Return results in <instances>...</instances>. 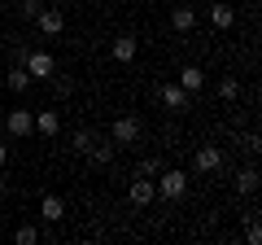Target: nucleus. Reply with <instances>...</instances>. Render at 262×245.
Instances as JSON below:
<instances>
[{
	"label": "nucleus",
	"instance_id": "f257e3e1",
	"mask_svg": "<svg viewBox=\"0 0 262 245\" xmlns=\"http://www.w3.org/2000/svg\"><path fill=\"white\" fill-rule=\"evenodd\" d=\"M188 193V171H179V167H170V171H158V197H166V201H179Z\"/></svg>",
	"mask_w": 262,
	"mask_h": 245
},
{
	"label": "nucleus",
	"instance_id": "f03ea898",
	"mask_svg": "<svg viewBox=\"0 0 262 245\" xmlns=\"http://www.w3.org/2000/svg\"><path fill=\"white\" fill-rule=\"evenodd\" d=\"M35 27H39V35H44V39H53V35H61V31H66V13L44 5V9L35 13Z\"/></svg>",
	"mask_w": 262,
	"mask_h": 245
},
{
	"label": "nucleus",
	"instance_id": "7ed1b4c3",
	"mask_svg": "<svg viewBox=\"0 0 262 245\" xmlns=\"http://www.w3.org/2000/svg\"><path fill=\"white\" fill-rule=\"evenodd\" d=\"M127 197H131V206H149L153 197H158V184H153L149 175H131V189H127Z\"/></svg>",
	"mask_w": 262,
	"mask_h": 245
},
{
	"label": "nucleus",
	"instance_id": "20e7f679",
	"mask_svg": "<svg viewBox=\"0 0 262 245\" xmlns=\"http://www.w3.org/2000/svg\"><path fill=\"white\" fill-rule=\"evenodd\" d=\"M110 140H114V145H136V140H140V122L131 118V114L114 118V127H110Z\"/></svg>",
	"mask_w": 262,
	"mask_h": 245
},
{
	"label": "nucleus",
	"instance_id": "39448f33",
	"mask_svg": "<svg viewBox=\"0 0 262 245\" xmlns=\"http://www.w3.org/2000/svg\"><path fill=\"white\" fill-rule=\"evenodd\" d=\"M5 127H9L13 140H22V136L35 132V114H31V110H9V114H5Z\"/></svg>",
	"mask_w": 262,
	"mask_h": 245
},
{
	"label": "nucleus",
	"instance_id": "423d86ee",
	"mask_svg": "<svg viewBox=\"0 0 262 245\" xmlns=\"http://www.w3.org/2000/svg\"><path fill=\"white\" fill-rule=\"evenodd\" d=\"M22 66H27L31 79H53L57 62H53V53H27V57H22Z\"/></svg>",
	"mask_w": 262,
	"mask_h": 245
},
{
	"label": "nucleus",
	"instance_id": "0eeeda50",
	"mask_svg": "<svg viewBox=\"0 0 262 245\" xmlns=\"http://www.w3.org/2000/svg\"><path fill=\"white\" fill-rule=\"evenodd\" d=\"M192 167L201 171V175L219 171V167H223V149H219V145H201V149H196V158H192Z\"/></svg>",
	"mask_w": 262,
	"mask_h": 245
},
{
	"label": "nucleus",
	"instance_id": "6e6552de",
	"mask_svg": "<svg viewBox=\"0 0 262 245\" xmlns=\"http://www.w3.org/2000/svg\"><path fill=\"white\" fill-rule=\"evenodd\" d=\"M188 96H192V92H184L179 84H162V105H166V110L184 114V110H188Z\"/></svg>",
	"mask_w": 262,
	"mask_h": 245
},
{
	"label": "nucleus",
	"instance_id": "1a4fd4ad",
	"mask_svg": "<svg viewBox=\"0 0 262 245\" xmlns=\"http://www.w3.org/2000/svg\"><path fill=\"white\" fill-rule=\"evenodd\" d=\"M39 219H48V223H61V219H66V201L57 197V193H44V201H39Z\"/></svg>",
	"mask_w": 262,
	"mask_h": 245
},
{
	"label": "nucleus",
	"instance_id": "9d476101",
	"mask_svg": "<svg viewBox=\"0 0 262 245\" xmlns=\"http://www.w3.org/2000/svg\"><path fill=\"white\" fill-rule=\"evenodd\" d=\"M110 53H114V62H131V57L140 53V39H136V35H118L110 44Z\"/></svg>",
	"mask_w": 262,
	"mask_h": 245
},
{
	"label": "nucleus",
	"instance_id": "9b49d317",
	"mask_svg": "<svg viewBox=\"0 0 262 245\" xmlns=\"http://www.w3.org/2000/svg\"><path fill=\"white\" fill-rule=\"evenodd\" d=\"M236 193H245V197H249V193H258V167H241L236 171Z\"/></svg>",
	"mask_w": 262,
	"mask_h": 245
},
{
	"label": "nucleus",
	"instance_id": "f8f14e48",
	"mask_svg": "<svg viewBox=\"0 0 262 245\" xmlns=\"http://www.w3.org/2000/svg\"><path fill=\"white\" fill-rule=\"evenodd\" d=\"M35 132H39V136H57V132H61L57 110H39V114H35Z\"/></svg>",
	"mask_w": 262,
	"mask_h": 245
},
{
	"label": "nucleus",
	"instance_id": "ddd939ff",
	"mask_svg": "<svg viewBox=\"0 0 262 245\" xmlns=\"http://www.w3.org/2000/svg\"><path fill=\"white\" fill-rule=\"evenodd\" d=\"M201 84H206L201 66H184L179 70V88H184V92H201Z\"/></svg>",
	"mask_w": 262,
	"mask_h": 245
},
{
	"label": "nucleus",
	"instance_id": "4468645a",
	"mask_svg": "<svg viewBox=\"0 0 262 245\" xmlns=\"http://www.w3.org/2000/svg\"><path fill=\"white\" fill-rule=\"evenodd\" d=\"M210 22H214L219 31H227V27H232V22H236V9H232V5H223V0H219V5H210Z\"/></svg>",
	"mask_w": 262,
	"mask_h": 245
},
{
	"label": "nucleus",
	"instance_id": "2eb2a0df",
	"mask_svg": "<svg viewBox=\"0 0 262 245\" xmlns=\"http://www.w3.org/2000/svg\"><path fill=\"white\" fill-rule=\"evenodd\" d=\"M170 27H175L179 35H184V31H192V27H196V9H188V5H179V9L170 13Z\"/></svg>",
	"mask_w": 262,
	"mask_h": 245
},
{
	"label": "nucleus",
	"instance_id": "dca6fc26",
	"mask_svg": "<svg viewBox=\"0 0 262 245\" xmlns=\"http://www.w3.org/2000/svg\"><path fill=\"white\" fill-rule=\"evenodd\" d=\"M114 149H118V145H101V140H92V149H88V158H92L96 167H110V162H114Z\"/></svg>",
	"mask_w": 262,
	"mask_h": 245
},
{
	"label": "nucleus",
	"instance_id": "f3484780",
	"mask_svg": "<svg viewBox=\"0 0 262 245\" xmlns=\"http://www.w3.org/2000/svg\"><path fill=\"white\" fill-rule=\"evenodd\" d=\"M5 84H9V88H13V92H27V88H31V84H35V79H31V75H27V66H13V70H9V79H5Z\"/></svg>",
	"mask_w": 262,
	"mask_h": 245
},
{
	"label": "nucleus",
	"instance_id": "a211bd4d",
	"mask_svg": "<svg viewBox=\"0 0 262 245\" xmlns=\"http://www.w3.org/2000/svg\"><path fill=\"white\" fill-rule=\"evenodd\" d=\"M48 84H53L57 96H70V92H75V79H70V75H57V70H53V79H48Z\"/></svg>",
	"mask_w": 262,
	"mask_h": 245
},
{
	"label": "nucleus",
	"instance_id": "6ab92c4d",
	"mask_svg": "<svg viewBox=\"0 0 262 245\" xmlns=\"http://www.w3.org/2000/svg\"><path fill=\"white\" fill-rule=\"evenodd\" d=\"M245 241H249V245L262 241V223H258V215H245Z\"/></svg>",
	"mask_w": 262,
	"mask_h": 245
},
{
	"label": "nucleus",
	"instance_id": "aec40b11",
	"mask_svg": "<svg viewBox=\"0 0 262 245\" xmlns=\"http://www.w3.org/2000/svg\"><path fill=\"white\" fill-rule=\"evenodd\" d=\"M92 140H96V136L88 132V127H79V132H75V153H83V158H88V149H92Z\"/></svg>",
	"mask_w": 262,
	"mask_h": 245
},
{
	"label": "nucleus",
	"instance_id": "412c9836",
	"mask_svg": "<svg viewBox=\"0 0 262 245\" xmlns=\"http://www.w3.org/2000/svg\"><path fill=\"white\" fill-rule=\"evenodd\" d=\"M13 241H18V245H35V241H39V228H31V223H22L18 232H13Z\"/></svg>",
	"mask_w": 262,
	"mask_h": 245
},
{
	"label": "nucleus",
	"instance_id": "4be33fe9",
	"mask_svg": "<svg viewBox=\"0 0 262 245\" xmlns=\"http://www.w3.org/2000/svg\"><path fill=\"white\" fill-rule=\"evenodd\" d=\"M219 96H223V101H236V96H241V84H236V79H223V84H219Z\"/></svg>",
	"mask_w": 262,
	"mask_h": 245
},
{
	"label": "nucleus",
	"instance_id": "5701e85b",
	"mask_svg": "<svg viewBox=\"0 0 262 245\" xmlns=\"http://www.w3.org/2000/svg\"><path fill=\"white\" fill-rule=\"evenodd\" d=\"M158 171H162L158 158H140V171H136V175H158Z\"/></svg>",
	"mask_w": 262,
	"mask_h": 245
},
{
	"label": "nucleus",
	"instance_id": "b1692460",
	"mask_svg": "<svg viewBox=\"0 0 262 245\" xmlns=\"http://www.w3.org/2000/svg\"><path fill=\"white\" fill-rule=\"evenodd\" d=\"M39 9H44V0H27V5H22V18L35 22V13H39Z\"/></svg>",
	"mask_w": 262,
	"mask_h": 245
},
{
	"label": "nucleus",
	"instance_id": "393cba45",
	"mask_svg": "<svg viewBox=\"0 0 262 245\" xmlns=\"http://www.w3.org/2000/svg\"><path fill=\"white\" fill-rule=\"evenodd\" d=\"M241 145H245V153H249V158H258V149H262V140H258V136H245Z\"/></svg>",
	"mask_w": 262,
	"mask_h": 245
},
{
	"label": "nucleus",
	"instance_id": "a878e982",
	"mask_svg": "<svg viewBox=\"0 0 262 245\" xmlns=\"http://www.w3.org/2000/svg\"><path fill=\"white\" fill-rule=\"evenodd\" d=\"M5 162H9V145H0V167H5Z\"/></svg>",
	"mask_w": 262,
	"mask_h": 245
}]
</instances>
